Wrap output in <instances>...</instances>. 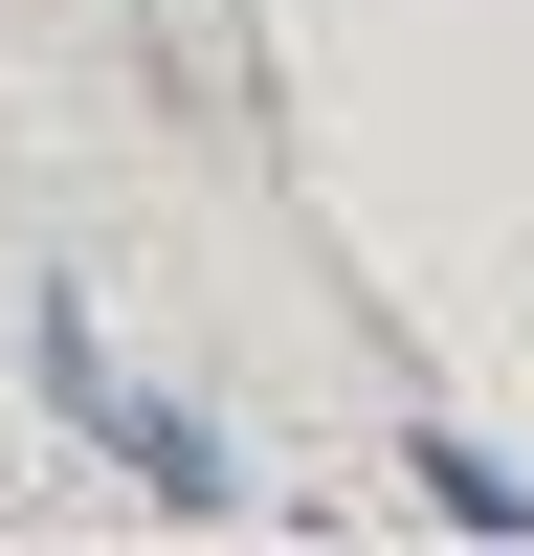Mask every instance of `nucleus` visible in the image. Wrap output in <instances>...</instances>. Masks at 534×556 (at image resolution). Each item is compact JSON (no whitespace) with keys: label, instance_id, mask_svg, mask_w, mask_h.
Segmentation results:
<instances>
[{"label":"nucleus","instance_id":"f257e3e1","mask_svg":"<svg viewBox=\"0 0 534 556\" xmlns=\"http://www.w3.org/2000/svg\"><path fill=\"white\" fill-rule=\"evenodd\" d=\"M67 445H112V468H134V490H156V513H201V534H223V513H245V468H223V424H178V401H134V379H112V401H89V424H67Z\"/></svg>","mask_w":534,"mask_h":556},{"label":"nucleus","instance_id":"f03ea898","mask_svg":"<svg viewBox=\"0 0 534 556\" xmlns=\"http://www.w3.org/2000/svg\"><path fill=\"white\" fill-rule=\"evenodd\" d=\"M400 490H423L445 534H490V556H534V468H512V445H468V424H400Z\"/></svg>","mask_w":534,"mask_h":556}]
</instances>
